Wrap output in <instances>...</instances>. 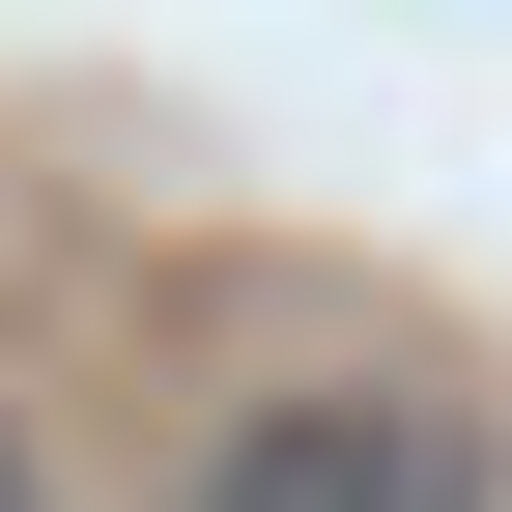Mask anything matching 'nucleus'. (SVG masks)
Returning <instances> with one entry per match:
<instances>
[{
    "mask_svg": "<svg viewBox=\"0 0 512 512\" xmlns=\"http://www.w3.org/2000/svg\"><path fill=\"white\" fill-rule=\"evenodd\" d=\"M171 512H512V456H484V399H427V370H256Z\"/></svg>",
    "mask_w": 512,
    "mask_h": 512,
    "instance_id": "nucleus-1",
    "label": "nucleus"
},
{
    "mask_svg": "<svg viewBox=\"0 0 512 512\" xmlns=\"http://www.w3.org/2000/svg\"><path fill=\"white\" fill-rule=\"evenodd\" d=\"M0 512H57V484H29V427H0Z\"/></svg>",
    "mask_w": 512,
    "mask_h": 512,
    "instance_id": "nucleus-2",
    "label": "nucleus"
}]
</instances>
